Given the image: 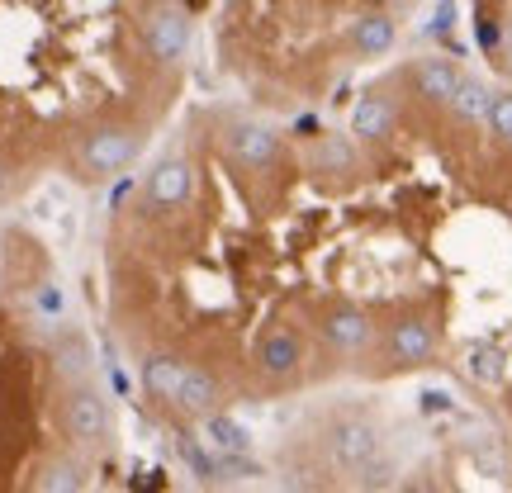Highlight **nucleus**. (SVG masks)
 Segmentation results:
<instances>
[{
    "label": "nucleus",
    "instance_id": "1",
    "mask_svg": "<svg viewBox=\"0 0 512 493\" xmlns=\"http://www.w3.org/2000/svg\"><path fill=\"white\" fill-rule=\"evenodd\" d=\"M143 43L157 67H176L185 57V48H190V19H185V10L162 5V10L143 24Z\"/></svg>",
    "mask_w": 512,
    "mask_h": 493
},
{
    "label": "nucleus",
    "instance_id": "2",
    "mask_svg": "<svg viewBox=\"0 0 512 493\" xmlns=\"http://www.w3.org/2000/svg\"><path fill=\"white\" fill-rule=\"evenodd\" d=\"M328 451L342 470H370L380 460V432L361 418H347L328 432Z\"/></svg>",
    "mask_w": 512,
    "mask_h": 493
},
{
    "label": "nucleus",
    "instance_id": "3",
    "mask_svg": "<svg viewBox=\"0 0 512 493\" xmlns=\"http://www.w3.org/2000/svg\"><path fill=\"white\" fill-rule=\"evenodd\" d=\"M133 152H138V138L128 128H100V133H91V143L81 147V166L91 176H119L133 162Z\"/></svg>",
    "mask_w": 512,
    "mask_h": 493
},
{
    "label": "nucleus",
    "instance_id": "4",
    "mask_svg": "<svg viewBox=\"0 0 512 493\" xmlns=\"http://www.w3.org/2000/svg\"><path fill=\"white\" fill-rule=\"evenodd\" d=\"M67 432L81 446H95V441L110 437V408H105V399L91 394V389H76L67 399Z\"/></svg>",
    "mask_w": 512,
    "mask_h": 493
},
{
    "label": "nucleus",
    "instance_id": "5",
    "mask_svg": "<svg viewBox=\"0 0 512 493\" xmlns=\"http://www.w3.org/2000/svg\"><path fill=\"white\" fill-rule=\"evenodd\" d=\"M190 190H195L190 162H185V157H166V162H157L152 181H147V200L157 204V209H181V204L190 200Z\"/></svg>",
    "mask_w": 512,
    "mask_h": 493
},
{
    "label": "nucleus",
    "instance_id": "6",
    "mask_svg": "<svg viewBox=\"0 0 512 493\" xmlns=\"http://www.w3.org/2000/svg\"><path fill=\"white\" fill-rule=\"evenodd\" d=\"M228 152H233V162H242L247 171H261V166L275 162L280 138H275L266 124H233L228 128Z\"/></svg>",
    "mask_w": 512,
    "mask_h": 493
},
{
    "label": "nucleus",
    "instance_id": "7",
    "mask_svg": "<svg viewBox=\"0 0 512 493\" xmlns=\"http://www.w3.org/2000/svg\"><path fill=\"white\" fill-rule=\"evenodd\" d=\"M200 441H204V446H209V451H214L219 460L247 456V451H252V437H247V427H242V422H233V418H223V413H204Z\"/></svg>",
    "mask_w": 512,
    "mask_h": 493
},
{
    "label": "nucleus",
    "instance_id": "8",
    "mask_svg": "<svg viewBox=\"0 0 512 493\" xmlns=\"http://www.w3.org/2000/svg\"><path fill=\"white\" fill-rule=\"evenodd\" d=\"M432 347H437V337H432V328H427L422 318H403V323H394V332H389V351H394V361H403V366L427 361Z\"/></svg>",
    "mask_w": 512,
    "mask_h": 493
},
{
    "label": "nucleus",
    "instance_id": "9",
    "mask_svg": "<svg viewBox=\"0 0 512 493\" xmlns=\"http://www.w3.org/2000/svg\"><path fill=\"white\" fill-rule=\"evenodd\" d=\"M299 356H304V347H299V337L285 328H275L261 337V347H256V361H261V370L266 375H290L294 366H299Z\"/></svg>",
    "mask_w": 512,
    "mask_h": 493
},
{
    "label": "nucleus",
    "instance_id": "10",
    "mask_svg": "<svg viewBox=\"0 0 512 493\" xmlns=\"http://www.w3.org/2000/svg\"><path fill=\"white\" fill-rule=\"evenodd\" d=\"M418 91L427 95V100H437V105H451L460 91V72L451 67V62H441V57H427V62H418Z\"/></svg>",
    "mask_w": 512,
    "mask_h": 493
},
{
    "label": "nucleus",
    "instance_id": "11",
    "mask_svg": "<svg viewBox=\"0 0 512 493\" xmlns=\"http://www.w3.org/2000/svg\"><path fill=\"white\" fill-rule=\"evenodd\" d=\"M323 332H328V342L337 351H361L370 342V318L356 309H337V313H328Z\"/></svg>",
    "mask_w": 512,
    "mask_h": 493
},
{
    "label": "nucleus",
    "instance_id": "12",
    "mask_svg": "<svg viewBox=\"0 0 512 493\" xmlns=\"http://www.w3.org/2000/svg\"><path fill=\"white\" fill-rule=\"evenodd\" d=\"M171 403H176L181 413L204 418V413H214V403H219V384H214V375H204V370H185V380Z\"/></svg>",
    "mask_w": 512,
    "mask_h": 493
},
{
    "label": "nucleus",
    "instance_id": "13",
    "mask_svg": "<svg viewBox=\"0 0 512 493\" xmlns=\"http://www.w3.org/2000/svg\"><path fill=\"white\" fill-rule=\"evenodd\" d=\"M389 124H394V105L384 95H361L356 100V110H351V133L356 138H384Z\"/></svg>",
    "mask_w": 512,
    "mask_h": 493
},
{
    "label": "nucleus",
    "instance_id": "14",
    "mask_svg": "<svg viewBox=\"0 0 512 493\" xmlns=\"http://www.w3.org/2000/svg\"><path fill=\"white\" fill-rule=\"evenodd\" d=\"M185 370L190 366H181L176 356H152L143 366V389L152 394V399H176V389H181V380H185Z\"/></svg>",
    "mask_w": 512,
    "mask_h": 493
},
{
    "label": "nucleus",
    "instance_id": "15",
    "mask_svg": "<svg viewBox=\"0 0 512 493\" xmlns=\"http://www.w3.org/2000/svg\"><path fill=\"white\" fill-rule=\"evenodd\" d=\"M351 43H356V53L366 57H380L394 48V19L389 15H366L356 29H351Z\"/></svg>",
    "mask_w": 512,
    "mask_h": 493
},
{
    "label": "nucleus",
    "instance_id": "16",
    "mask_svg": "<svg viewBox=\"0 0 512 493\" xmlns=\"http://www.w3.org/2000/svg\"><path fill=\"white\" fill-rule=\"evenodd\" d=\"M465 375L479 384H503V375H508L503 351L489 347V342H470V347H465Z\"/></svg>",
    "mask_w": 512,
    "mask_h": 493
},
{
    "label": "nucleus",
    "instance_id": "17",
    "mask_svg": "<svg viewBox=\"0 0 512 493\" xmlns=\"http://www.w3.org/2000/svg\"><path fill=\"white\" fill-rule=\"evenodd\" d=\"M456 114L460 119H470V124H484L489 119V105H494V91H484L479 81H470V76H460V91H456Z\"/></svg>",
    "mask_w": 512,
    "mask_h": 493
},
{
    "label": "nucleus",
    "instance_id": "18",
    "mask_svg": "<svg viewBox=\"0 0 512 493\" xmlns=\"http://www.w3.org/2000/svg\"><path fill=\"white\" fill-rule=\"evenodd\" d=\"M176 456L190 465V475L219 479V456H214V451H209L200 437H176Z\"/></svg>",
    "mask_w": 512,
    "mask_h": 493
},
{
    "label": "nucleus",
    "instance_id": "19",
    "mask_svg": "<svg viewBox=\"0 0 512 493\" xmlns=\"http://www.w3.org/2000/svg\"><path fill=\"white\" fill-rule=\"evenodd\" d=\"M57 370H62V380H86V370H91V351H86L81 337L62 342V351H57Z\"/></svg>",
    "mask_w": 512,
    "mask_h": 493
},
{
    "label": "nucleus",
    "instance_id": "20",
    "mask_svg": "<svg viewBox=\"0 0 512 493\" xmlns=\"http://www.w3.org/2000/svg\"><path fill=\"white\" fill-rule=\"evenodd\" d=\"M470 451H475V465H479V470H484V475H494V479H503V475H508V456L498 451V441H494V437L470 441Z\"/></svg>",
    "mask_w": 512,
    "mask_h": 493
},
{
    "label": "nucleus",
    "instance_id": "21",
    "mask_svg": "<svg viewBox=\"0 0 512 493\" xmlns=\"http://www.w3.org/2000/svg\"><path fill=\"white\" fill-rule=\"evenodd\" d=\"M81 484H86V479H81L76 465H48V475L38 479V489L43 493H76Z\"/></svg>",
    "mask_w": 512,
    "mask_h": 493
},
{
    "label": "nucleus",
    "instance_id": "22",
    "mask_svg": "<svg viewBox=\"0 0 512 493\" xmlns=\"http://www.w3.org/2000/svg\"><path fill=\"white\" fill-rule=\"evenodd\" d=\"M489 128H494L503 143H512V95H494V105H489Z\"/></svg>",
    "mask_w": 512,
    "mask_h": 493
},
{
    "label": "nucleus",
    "instance_id": "23",
    "mask_svg": "<svg viewBox=\"0 0 512 493\" xmlns=\"http://www.w3.org/2000/svg\"><path fill=\"white\" fill-rule=\"evenodd\" d=\"M422 408H427V413H441V408H451V394H446V389H427V394H422Z\"/></svg>",
    "mask_w": 512,
    "mask_h": 493
},
{
    "label": "nucleus",
    "instance_id": "24",
    "mask_svg": "<svg viewBox=\"0 0 512 493\" xmlns=\"http://www.w3.org/2000/svg\"><path fill=\"white\" fill-rule=\"evenodd\" d=\"M38 309H43V313H62V290H53V285H48V290H38Z\"/></svg>",
    "mask_w": 512,
    "mask_h": 493
},
{
    "label": "nucleus",
    "instance_id": "25",
    "mask_svg": "<svg viewBox=\"0 0 512 493\" xmlns=\"http://www.w3.org/2000/svg\"><path fill=\"white\" fill-rule=\"evenodd\" d=\"M351 162V152L342 143H328L323 147V166H347Z\"/></svg>",
    "mask_w": 512,
    "mask_h": 493
}]
</instances>
